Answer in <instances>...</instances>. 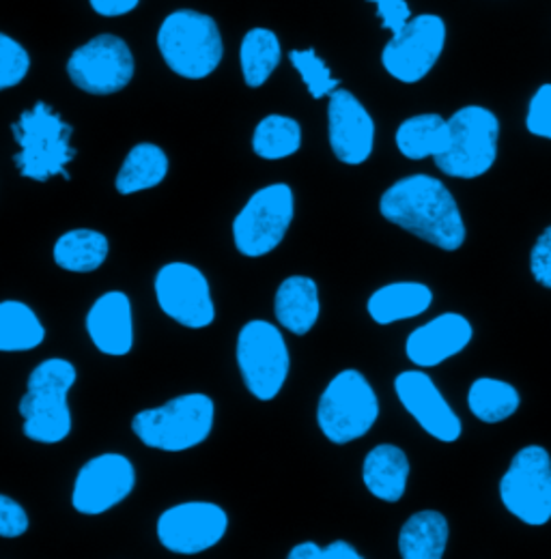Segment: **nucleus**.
Wrapping results in <instances>:
<instances>
[{
	"label": "nucleus",
	"mask_w": 551,
	"mask_h": 559,
	"mask_svg": "<svg viewBox=\"0 0 551 559\" xmlns=\"http://www.w3.org/2000/svg\"><path fill=\"white\" fill-rule=\"evenodd\" d=\"M155 295L164 314L190 330L209 328L215 319L209 282L188 263H168L155 276Z\"/></svg>",
	"instance_id": "obj_14"
},
{
	"label": "nucleus",
	"mask_w": 551,
	"mask_h": 559,
	"mask_svg": "<svg viewBox=\"0 0 551 559\" xmlns=\"http://www.w3.org/2000/svg\"><path fill=\"white\" fill-rule=\"evenodd\" d=\"M86 332L102 353L113 357L128 355L134 347L130 297L121 290L104 293L86 314Z\"/></svg>",
	"instance_id": "obj_19"
},
{
	"label": "nucleus",
	"mask_w": 551,
	"mask_h": 559,
	"mask_svg": "<svg viewBox=\"0 0 551 559\" xmlns=\"http://www.w3.org/2000/svg\"><path fill=\"white\" fill-rule=\"evenodd\" d=\"M302 146V128L295 119L270 115L266 117L255 134H253V148L263 159H284L297 153Z\"/></svg>",
	"instance_id": "obj_30"
},
{
	"label": "nucleus",
	"mask_w": 551,
	"mask_h": 559,
	"mask_svg": "<svg viewBox=\"0 0 551 559\" xmlns=\"http://www.w3.org/2000/svg\"><path fill=\"white\" fill-rule=\"evenodd\" d=\"M395 392L418 426L442 443H455L461 432V418L453 412L433 379L422 370H406L395 379Z\"/></svg>",
	"instance_id": "obj_16"
},
{
	"label": "nucleus",
	"mask_w": 551,
	"mask_h": 559,
	"mask_svg": "<svg viewBox=\"0 0 551 559\" xmlns=\"http://www.w3.org/2000/svg\"><path fill=\"white\" fill-rule=\"evenodd\" d=\"M28 532L26 510L11 497L0 495V538H17Z\"/></svg>",
	"instance_id": "obj_34"
},
{
	"label": "nucleus",
	"mask_w": 551,
	"mask_h": 559,
	"mask_svg": "<svg viewBox=\"0 0 551 559\" xmlns=\"http://www.w3.org/2000/svg\"><path fill=\"white\" fill-rule=\"evenodd\" d=\"M274 312L278 323L291 334H308L321 312L317 282L306 276L284 280L276 290Z\"/></svg>",
	"instance_id": "obj_22"
},
{
	"label": "nucleus",
	"mask_w": 551,
	"mask_h": 559,
	"mask_svg": "<svg viewBox=\"0 0 551 559\" xmlns=\"http://www.w3.org/2000/svg\"><path fill=\"white\" fill-rule=\"evenodd\" d=\"M395 142L401 155L413 162L435 157L448 144V121L439 115H415L397 128Z\"/></svg>",
	"instance_id": "obj_26"
},
{
	"label": "nucleus",
	"mask_w": 551,
	"mask_h": 559,
	"mask_svg": "<svg viewBox=\"0 0 551 559\" xmlns=\"http://www.w3.org/2000/svg\"><path fill=\"white\" fill-rule=\"evenodd\" d=\"M500 119L482 106H466L448 119V144L433 157L453 179H479L497 159Z\"/></svg>",
	"instance_id": "obj_5"
},
{
	"label": "nucleus",
	"mask_w": 551,
	"mask_h": 559,
	"mask_svg": "<svg viewBox=\"0 0 551 559\" xmlns=\"http://www.w3.org/2000/svg\"><path fill=\"white\" fill-rule=\"evenodd\" d=\"M215 418V405L207 394H184L162 407L144 409L132 419L138 439L155 450L184 452L203 443Z\"/></svg>",
	"instance_id": "obj_6"
},
{
	"label": "nucleus",
	"mask_w": 551,
	"mask_h": 559,
	"mask_svg": "<svg viewBox=\"0 0 551 559\" xmlns=\"http://www.w3.org/2000/svg\"><path fill=\"white\" fill-rule=\"evenodd\" d=\"M71 82L91 95H113L124 91L134 78L130 46L117 35H97L69 57Z\"/></svg>",
	"instance_id": "obj_12"
},
{
	"label": "nucleus",
	"mask_w": 551,
	"mask_h": 559,
	"mask_svg": "<svg viewBox=\"0 0 551 559\" xmlns=\"http://www.w3.org/2000/svg\"><path fill=\"white\" fill-rule=\"evenodd\" d=\"M519 405L521 396L517 388L493 377L477 379L468 392L470 412L484 424H500L515 416Z\"/></svg>",
	"instance_id": "obj_28"
},
{
	"label": "nucleus",
	"mask_w": 551,
	"mask_h": 559,
	"mask_svg": "<svg viewBox=\"0 0 551 559\" xmlns=\"http://www.w3.org/2000/svg\"><path fill=\"white\" fill-rule=\"evenodd\" d=\"M108 239L89 228H75L59 237L55 243V263L73 274H91L99 270L108 257Z\"/></svg>",
	"instance_id": "obj_25"
},
{
	"label": "nucleus",
	"mask_w": 551,
	"mask_h": 559,
	"mask_svg": "<svg viewBox=\"0 0 551 559\" xmlns=\"http://www.w3.org/2000/svg\"><path fill=\"white\" fill-rule=\"evenodd\" d=\"M11 132L20 144L13 162L22 177L46 183L50 177L63 175L69 181L66 166L75 157V148L69 144L73 128L48 104L37 102L31 110L22 112Z\"/></svg>",
	"instance_id": "obj_3"
},
{
	"label": "nucleus",
	"mask_w": 551,
	"mask_h": 559,
	"mask_svg": "<svg viewBox=\"0 0 551 559\" xmlns=\"http://www.w3.org/2000/svg\"><path fill=\"white\" fill-rule=\"evenodd\" d=\"M500 499L526 525L550 523L551 454L543 445H526L513 456L500 480Z\"/></svg>",
	"instance_id": "obj_8"
},
{
	"label": "nucleus",
	"mask_w": 551,
	"mask_h": 559,
	"mask_svg": "<svg viewBox=\"0 0 551 559\" xmlns=\"http://www.w3.org/2000/svg\"><path fill=\"white\" fill-rule=\"evenodd\" d=\"M237 366L255 399H276L289 377V349L280 330L268 321L246 323L237 336Z\"/></svg>",
	"instance_id": "obj_10"
},
{
	"label": "nucleus",
	"mask_w": 551,
	"mask_h": 559,
	"mask_svg": "<svg viewBox=\"0 0 551 559\" xmlns=\"http://www.w3.org/2000/svg\"><path fill=\"white\" fill-rule=\"evenodd\" d=\"M433 304V290L422 282H392L377 288L366 304L377 325H392L424 314Z\"/></svg>",
	"instance_id": "obj_20"
},
{
	"label": "nucleus",
	"mask_w": 551,
	"mask_h": 559,
	"mask_svg": "<svg viewBox=\"0 0 551 559\" xmlns=\"http://www.w3.org/2000/svg\"><path fill=\"white\" fill-rule=\"evenodd\" d=\"M282 59L280 41L268 28H253L246 33L239 50V63L244 80L250 88H259L268 82Z\"/></svg>",
	"instance_id": "obj_29"
},
{
	"label": "nucleus",
	"mask_w": 551,
	"mask_h": 559,
	"mask_svg": "<svg viewBox=\"0 0 551 559\" xmlns=\"http://www.w3.org/2000/svg\"><path fill=\"white\" fill-rule=\"evenodd\" d=\"M93 11L102 17H119L134 11L140 0H89Z\"/></svg>",
	"instance_id": "obj_37"
},
{
	"label": "nucleus",
	"mask_w": 551,
	"mask_h": 559,
	"mask_svg": "<svg viewBox=\"0 0 551 559\" xmlns=\"http://www.w3.org/2000/svg\"><path fill=\"white\" fill-rule=\"evenodd\" d=\"M450 538L448 521L437 510L412 514L399 534V554L403 559L444 558Z\"/></svg>",
	"instance_id": "obj_23"
},
{
	"label": "nucleus",
	"mask_w": 551,
	"mask_h": 559,
	"mask_svg": "<svg viewBox=\"0 0 551 559\" xmlns=\"http://www.w3.org/2000/svg\"><path fill=\"white\" fill-rule=\"evenodd\" d=\"M166 175H168L166 153L157 144L140 142L128 153L115 179V188L119 194L130 197V194L160 186L166 179Z\"/></svg>",
	"instance_id": "obj_24"
},
{
	"label": "nucleus",
	"mask_w": 551,
	"mask_h": 559,
	"mask_svg": "<svg viewBox=\"0 0 551 559\" xmlns=\"http://www.w3.org/2000/svg\"><path fill=\"white\" fill-rule=\"evenodd\" d=\"M31 70V57L9 35L0 33V91L17 86Z\"/></svg>",
	"instance_id": "obj_32"
},
{
	"label": "nucleus",
	"mask_w": 551,
	"mask_h": 559,
	"mask_svg": "<svg viewBox=\"0 0 551 559\" xmlns=\"http://www.w3.org/2000/svg\"><path fill=\"white\" fill-rule=\"evenodd\" d=\"M382 215L413 237L457 252L468 237L466 219L450 190L431 175H412L392 183L379 201Z\"/></svg>",
	"instance_id": "obj_1"
},
{
	"label": "nucleus",
	"mask_w": 551,
	"mask_h": 559,
	"mask_svg": "<svg viewBox=\"0 0 551 559\" xmlns=\"http://www.w3.org/2000/svg\"><path fill=\"white\" fill-rule=\"evenodd\" d=\"M474 338L472 323L459 312H446L415 328L408 336L406 353L418 368H435L459 355Z\"/></svg>",
	"instance_id": "obj_18"
},
{
	"label": "nucleus",
	"mask_w": 551,
	"mask_h": 559,
	"mask_svg": "<svg viewBox=\"0 0 551 559\" xmlns=\"http://www.w3.org/2000/svg\"><path fill=\"white\" fill-rule=\"evenodd\" d=\"M137 485V469L121 454H102L86 461L73 485L71 503L80 514L97 516L121 503Z\"/></svg>",
	"instance_id": "obj_15"
},
{
	"label": "nucleus",
	"mask_w": 551,
	"mask_h": 559,
	"mask_svg": "<svg viewBox=\"0 0 551 559\" xmlns=\"http://www.w3.org/2000/svg\"><path fill=\"white\" fill-rule=\"evenodd\" d=\"M410 461L401 448L392 443H382L366 454L362 465V480L364 487L377 499L397 503L406 495Z\"/></svg>",
	"instance_id": "obj_21"
},
{
	"label": "nucleus",
	"mask_w": 551,
	"mask_h": 559,
	"mask_svg": "<svg viewBox=\"0 0 551 559\" xmlns=\"http://www.w3.org/2000/svg\"><path fill=\"white\" fill-rule=\"evenodd\" d=\"M377 418L379 399L368 379L357 370L339 372L319 399V428L337 445L362 439Z\"/></svg>",
	"instance_id": "obj_7"
},
{
	"label": "nucleus",
	"mask_w": 551,
	"mask_h": 559,
	"mask_svg": "<svg viewBox=\"0 0 551 559\" xmlns=\"http://www.w3.org/2000/svg\"><path fill=\"white\" fill-rule=\"evenodd\" d=\"M368 2L377 7V17L382 20V26L392 35L401 33L413 17L408 0H368Z\"/></svg>",
	"instance_id": "obj_35"
},
{
	"label": "nucleus",
	"mask_w": 551,
	"mask_h": 559,
	"mask_svg": "<svg viewBox=\"0 0 551 559\" xmlns=\"http://www.w3.org/2000/svg\"><path fill=\"white\" fill-rule=\"evenodd\" d=\"M328 139L337 159L347 166L364 164L375 146L373 117L362 106V102L344 88H337L330 95Z\"/></svg>",
	"instance_id": "obj_17"
},
{
	"label": "nucleus",
	"mask_w": 551,
	"mask_h": 559,
	"mask_svg": "<svg viewBox=\"0 0 551 559\" xmlns=\"http://www.w3.org/2000/svg\"><path fill=\"white\" fill-rule=\"evenodd\" d=\"M530 272L543 288L551 290V226H548L530 252Z\"/></svg>",
	"instance_id": "obj_36"
},
{
	"label": "nucleus",
	"mask_w": 551,
	"mask_h": 559,
	"mask_svg": "<svg viewBox=\"0 0 551 559\" xmlns=\"http://www.w3.org/2000/svg\"><path fill=\"white\" fill-rule=\"evenodd\" d=\"M289 61L302 75V80H304L313 99H321L326 95H332L341 84L337 78H332L328 66L317 57V52L313 48L310 50H291Z\"/></svg>",
	"instance_id": "obj_31"
},
{
	"label": "nucleus",
	"mask_w": 551,
	"mask_h": 559,
	"mask_svg": "<svg viewBox=\"0 0 551 559\" xmlns=\"http://www.w3.org/2000/svg\"><path fill=\"white\" fill-rule=\"evenodd\" d=\"M46 338V328L39 317L22 301L0 304V350L37 349Z\"/></svg>",
	"instance_id": "obj_27"
},
{
	"label": "nucleus",
	"mask_w": 551,
	"mask_h": 559,
	"mask_svg": "<svg viewBox=\"0 0 551 559\" xmlns=\"http://www.w3.org/2000/svg\"><path fill=\"white\" fill-rule=\"evenodd\" d=\"M362 556L344 540H337L324 549V559H360Z\"/></svg>",
	"instance_id": "obj_38"
},
{
	"label": "nucleus",
	"mask_w": 551,
	"mask_h": 559,
	"mask_svg": "<svg viewBox=\"0 0 551 559\" xmlns=\"http://www.w3.org/2000/svg\"><path fill=\"white\" fill-rule=\"evenodd\" d=\"M295 213L293 192L286 183L261 188L250 197L233 222V241L239 254L259 259L276 250Z\"/></svg>",
	"instance_id": "obj_9"
},
{
	"label": "nucleus",
	"mask_w": 551,
	"mask_h": 559,
	"mask_svg": "<svg viewBox=\"0 0 551 559\" xmlns=\"http://www.w3.org/2000/svg\"><path fill=\"white\" fill-rule=\"evenodd\" d=\"M526 128L537 139L551 140V82L541 84L530 99Z\"/></svg>",
	"instance_id": "obj_33"
},
{
	"label": "nucleus",
	"mask_w": 551,
	"mask_h": 559,
	"mask_svg": "<svg viewBox=\"0 0 551 559\" xmlns=\"http://www.w3.org/2000/svg\"><path fill=\"white\" fill-rule=\"evenodd\" d=\"M78 379L75 366L50 357L28 377L26 394L20 401L24 435L37 443H61L71 430L68 394Z\"/></svg>",
	"instance_id": "obj_2"
},
{
	"label": "nucleus",
	"mask_w": 551,
	"mask_h": 559,
	"mask_svg": "<svg viewBox=\"0 0 551 559\" xmlns=\"http://www.w3.org/2000/svg\"><path fill=\"white\" fill-rule=\"evenodd\" d=\"M446 39L448 28L444 17L435 13H420L384 46L382 66L395 80L415 84L437 66L446 48Z\"/></svg>",
	"instance_id": "obj_11"
},
{
	"label": "nucleus",
	"mask_w": 551,
	"mask_h": 559,
	"mask_svg": "<svg viewBox=\"0 0 551 559\" xmlns=\"http://www.w3.org/2000/svg\"><path fill=\"white\" fill-rule=\"evenodd\" d=\"M289 559H324V549L315 543H302L291 549Z\"/></svg>",
	"instance_id": "obj_39"
},
{
	"label": "nucleus",
	"mask_w": 551,
	"mask_h": 559,
	"mask_svg": "<svg viewBox=\"0 0 551 559\" xmlns=\"http://www.w3.org/2000/svg\"><path fill=\"white\" fill-rule=\"evenodd\" d=\"M164 63L181 78L203 80L222 61L224 46L213 17L181 9L164 17L157 33Z\"/></svg>",
	"instance_id": "obj_4"
},
{
	"label": "nucleus",
	"mask_w": 551,
	"mask_h": 559,
	"mask_svg": "<svg viewBox=\"0 0 551 559\" xmlns=\"http://www.w3.org/2000/svg\"><path fill=\"white\" fill-rule=\"evenodd\" d=\"M228 527L226 512L209 501H188L168 508L157 519V538L164 549L197 556L215 547Z\"/></svg>",
	"instance_id": "obj_13"
}]
</instances>
